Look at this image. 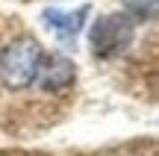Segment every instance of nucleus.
I'll return each mask as SVG.
<instances>
[{
    "label": "nucleus",
    "mask_w": 159,
    "mask_h": 156,
    "mask_svg": "<svg viewBox=\"0 0 159 156\" xmlns=\"http://www.w3.org/2000/svg\"><path fill=\"white\" fill-rule=\"evenodd\" d=\"M89 12H91V6H80V9H74V12H65V9L50 6V9L41 12V21H44V27L53 29L62 41H71V38L80 35V29H83Z\"/></svg>",
    "instance_id": "nucleus-4"
},
{
    "label": "nucleus",
    "mask_w": 159,
    "mask_h": 156,
    "mask_svg": "<svg viewBox=\"0 0 159 156\" xmlns=\"http://www.w3.org/2000/svg\"><path fill=\"white\" fill-rule=\"evenodd\" d=\"M91 38V50L100 59H115L121 53H127V47L136 38V24L130 15H121V12H109L100 15L89 29Z\"/></svg>",
    "instance_id": "nucleus-2"
},
{
    "label": "nucleus",
    "mask_w": 159,
    "mask_h": 156,
    "mask_svg": "<svg viewBox=\"0 0 159 156\" xmlns=\"http://www.w3.org/2000/svg\"><path fill=\"white\" fill-rule=\"evenodd\" d=\"M77 80V65L71 62L65 53H50V56H41L39 59V71H35V80L39 82L41 91H65V88H71Z\"/></svg>",
    "instance_id": "nucleus-3"
},
{
    "label": "nucleus",
    "mask_w": 159,
    "mask_h": 156,
    "mask_svg": "<svg viewBox=\"0 0 159 156\" xmlns=\"http://www.w3.org/2000/svg\"><path fill=\"white\" fill-rule=\"evenodd\" d=\"M39 59H41V44L35 38H30V35L15 38L9 47L0 50V82L9 91H21V88L33 86Z\"/></svg>",
    "instance_id": "nucleus-1"
},
{
    "label": "nucleus",
    "mask_w": 159,
    "mask_h": 156,
    "mask_svg": "<svg viewBox=\"0 0 159 156\" xmlns=\"http://www.w3.org/2000/svg\"><path fill=\"white\" fill-rule=\"evenodd\" d=\"M124 6L130 15L142 18V21H150L156 15V0H124Z\"/></svg>",
    "instance_id": "nucleus-5"
}]
</instances>
